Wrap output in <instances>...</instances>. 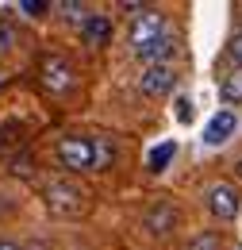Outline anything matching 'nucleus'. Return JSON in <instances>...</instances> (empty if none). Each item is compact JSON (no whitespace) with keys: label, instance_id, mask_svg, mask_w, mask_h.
Listing matches in <instances>:
<instances>
[{"label":"nucleus","instance_id":"1","mask_svg":"<svg viewBox=\"0 0 242 250\" xmlns=\"http://www.w3.org/2000/svg\"><path fill=\"white\" fill-rule=\"evenodd\" d=\"M39 81H42V89L50 96H65L77 89V69L69 58H61V54H50V58H42L39 65Z\"/></svg>","mask_w":242,"mask_h":250},{"label":"nucleus","instance_id":"2","mask_svg":"<svg viewBox=\"0 0 242 250\" xmlns=\"http://www.w3.org/2000/svg\"><path fill=\"white\" fill-rule=\"evenodd\" d=\"M89 192L81 185H73V181H50L46 185V208L54 212V216H81L85 212V200Z\"/></svg>","mask_w":242,"mask_h":250},{"label":"nucleus","instance_id":"3","mask_svg":"<svg viewBox=\"0 0 242 250\" xmlns=\"http://www.w3.org/2000/svg\"><path fill=\"white\" fill-rule=\"evenodd\" d=\"M58 162L69 173L81 169H96V139H81V135H65L58 143Z\"/></svg>","mask_w":242,"mask_h":250},{"label":"nucleus","instance_id":"4","mask_svg":"<svg viewBox=\"0 0 242 250\" xmlns=\"http://www.w3.org/2000/svg\"><path fill=\"white\" fill-rule=\"evenodd\" d=\"M165 31H169V27H165V12H158V8H142V12L135 16L131 31H127L131 50H142L146 42H154L158 35H165Z\"/></svg>","mask_w":242,"mask_h":250},{"label":"nucleus","instance_id":"5","mask_svg":"<svg viewBox=\"0 0 242 250\" xmlns=\"http://www.w3.org/2000/svg\"><path fill=\"white\" fill-rule=\"evenodd\" d=\"M204 200H208L212 216H219V219H235L239 208H242V192L235 185H227V181H215V185L204 192Z\"/></svg>","mask_w":242,"mask_h":250},{"label":"nucleus","instance_id":"6","mask_svg":"<svg viewBox=\"0 0 242 250\" xmlns=\"http://www.w3.org/2000/svg\"><path fill=\"white\" fill-rule=\"evenodd\" d=\"M177 85V69L173 65H146L142 77H139V89L146 96H169Z\"/></svg>","mask_w":242,"mask_h":250},{"label":"nucleus","instance_id":"7","mask_svg":"<svg viewBox=\"0 0 242 250\" xmlns=\"http://www.w3.org/2000/svg\"><path fill=\"white\" fill-rule=\"evenodd\" d=\"M135 54H139V58H142L146 65H169V58L177 54V39L165 31V35H158L154 42H146L142 50H135Z\"/></svg>","mask_w":242,"mask_h":250},{"label":"nucleus","instance_id":"8","mask_svg":"<svg viewBox=\"0 0 242 250\" xmlns=\"http://www.w3.org/2000/svg\"><path fill=\"white\" fill-rule=\"evenodd\" d=\"M235 127H239L235 112H215L212 120H208V127H204V143H208V146H223V143L235 135Z\"/></svg>","mask_w":242,"mask_h":250},{"label":"nucleus","instance_id":"9","mask_svg":"<svg viewBox=\"0 0 242 250\" xmlns=\"http://www.w3.org/2000/svg\"><path fill=\"white\" fill-rule=\"evenodd\" d=\"M81 35H85V42H92V46H108L112 42V20L108 16H85Z\"/></svg>","mask_w":242,"mask_h":250},{"label":"nucleus","instance_id":"10","mask_svg":"<svg viewBox=\"0 0 242 250\" xmlns=\"http://www.w3.org/2000/svg\"><path fill=\"white\" fill-rule=\"evenodd\" d=\"M173 223H177V208H173V204H158V208H150V212L142 216V227H150L154 235H165Z\"/></svg>","mask_w":242,"mask_h":250},{"label":"nucleus","instance_id":"11","mask_svg":"<svg viewBox=\"0 0 242 250\" xmlns=\"http://www.w3.org/2000/svg\"><path fill=\"white\" fill-rule=\"evenodd\" d=\"M219 96L227 104H242V73H231L223 85H219Z\"/></svg>","mask_w":242,"mask_h":250},{"label":"nucleus","instance_id":"12","mask_svg":"<svg viewBox=\"0 0 242 250\" xmlns=\"http://www.w3.org/2000/svg\"><path fill=\"white\" fill-rule=\"evenodd\" d=\"M173 154H177V146H173V143L154 146V150H150V169H154V173H158V169H165V162H169Z\"/></svg>","mask_w":242,"mask_h":250},{"label":"nucleus","instance_id":"13","mask_svg":"<svg viewBox=\"0 0 242 250\" xmlns=\"http://www.w3.org/2000/svg\"><path fill=\"white\" fill-rule=\"evenodd\" d=\"M12 42H16V27H12V20L0 12V58L12 50Z\"/></svg>","mask_w":242,"mask_h":250},{"label":"nucleus","instance_id":"14","mask_svg":"<svg viewBox=\"0 0 242 250\" xmlns=\"http://www.w3.org/2000/svg\"><path fill=\"white\" fill-rule=\"evenodd\" d=\"M112 158H116V150H112V143H104V139H96V169H108V166H112Z\"/></svg>","mask_w":242,"mask_h":250},{"label":"nucleus","instance_id":"15","mask_svg":"<svg viewBox=\"0 0 242 250\" xmlns=\"http://www.w3.org/2000/svg\"><path fill=\"white\" fill-rule=\"evenodd\" d=\"M20 12L31 16V20H39V16H46V12H50V4H46V0H23V4H20Z\"/></svg>","mask_w":242,"mask_h":250},{"label":"nucleus","instance_id":"16","mask_svg":"<svg viewBox=\"0 0 242 250\" xmlns=\"http://www.w3.org/2000/svg\"><path fill=\"white\" fill-rule=\"evenodd\" d=\"M188 250H219V235H212V231H208V235H196V239L188 243Z\"/></svg>","mask_w":242,"mask_h":250},{"label":"nucleus","instance_id":"17","mask_svg":"<svg viewBox=\"0 0 242 250\" xmlns=\"http://www.w3.org/2000/svg\"><path fill=\"white\" fill-rule=\"evenodd\" d=\"M58 12L65 16V20H81V23H85V16H81V12H85V4H73V0H61V4H58Z\"/></svg>","mask_w":242,"mask_h":250},{"label":"nucleus","instance_id":"18","mask_svg":"<svg viewBox=\"0 0 242 250\" xmlns=\"http://www.w3.org/2000/svg\"><path fill=\"white\" fill-rule=\"evenodd\" d=\"M231 62L242 65V35H235V42H231Z\"/></svg>","mask_w":242,"mask_h":250},{"label":"nucleus","instance_id":"19","mask_svg":"<svg viewBox=\"0 0 242 250\" xmlns=\"http://www.w3.org/2000/svg\"><path fill=\"white\" fill-rule=\"evenodd\" d=\"M0 250H20V247H16V243H8V239H4V243H0Z\"/></svg>","mask_w":242,"mask_h":250},{"label":"nucleus","instance_id":"20","mask_svg":"<svg viewBox=\"0 0 242 250\" xmlns=\"http://www.w3.org/2000/svg\"><path fill=\"white\" fill-rule=\"evenodd\" d=\"M0 146H4V131H0Z\"/></svg>","mask_w":242,"mask_h":250},{"label":"nucleus","instance_id":"21","mask_svg":"<svg viewBox=\"0 0 242 250\" xmlns=\"http://www.w3.org/2000/svg\"><path fill=\"white\" fill-rule=\"evenodd\" d=\"M239 173H242V162H239Z\"/></svg>","mask_w":242,"mask_h":250},{"label":"nucleus","instance_id":"22","mask_svg":"<svg viewBox=\"0 0 242 250\" xmlns=\"http://www.w3.org/2000/svg\"><path fill=\"white\" fill-rule=\"evenodd\" d=\"M239 250H242V247H239Z\"/></svg>","mask_w":242,"mask_h":250}]
</instances>
